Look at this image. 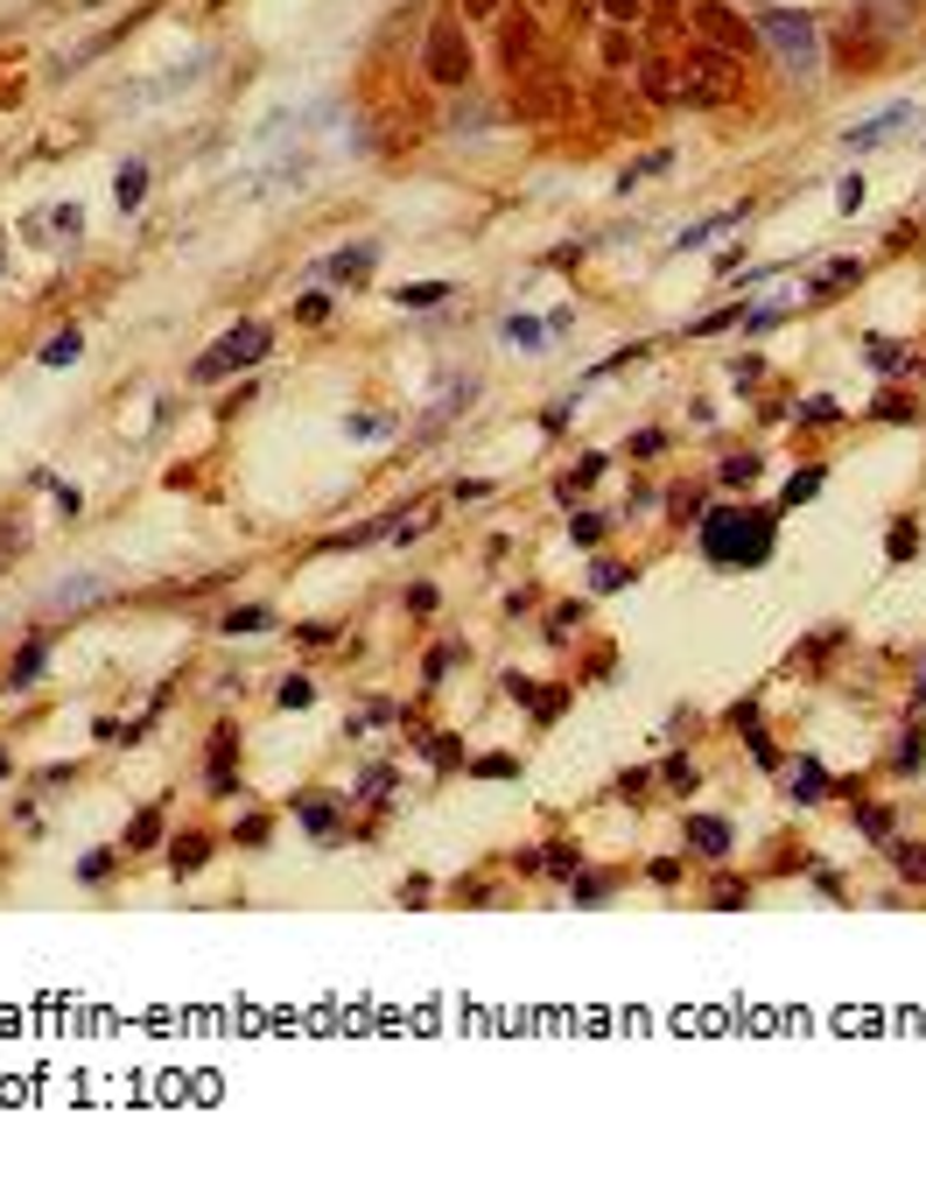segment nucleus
<instances>
[{"mask_svg":"<svg viewBox=\"0 0 926 1193\" xmlns=\"http://www.w3.org/2000/svg\"><path fill=\"white\" fill-rule=\"evenodd\" d=\"M849 281H857V267H849V260H836V267H828V275H821V288H815V295H842Z\"/></svg>","mask_w":926,"mask_h":1193,"instance_id":"obj_30","label":"nucleus"},{"mask_svg":"<svg viewBox=\"0 0 926 1193\" xmlns=\"http://www.w3.org/2000/svg\"><path fill=\"white\" fill-rule=\"evenodd\" d=\"M590 477H604V456H583V464H575V477H569V485H562V492H575V485H590Z\"/></svg>","mask_w":926,"mask_h":1193,"instance_id":"obj_38","label":"nucleus"},{"mask_svg":"<svg viewBox=\"0 0 926 1193\" xmlns=\"http://www.w3.org/2000/svg\"><path fill=\"white\" fill-rule=\"evenodd\" d=\"M905 120H913V106H892V112H877L871 127H849V141H857V148H871V141H884V133L905 127Z\"/></svg>","mask_w":926,"mask_h":1193,"instance_id":"obj_20","label":"nucleus"},{"mask_svg":"<svg viewBox=\"0 0 926 1193\" xmlns=\"http://www.w3.org/2000/svg\"><path fill=\"white\" fill-rule=\"evenodd\" d=\"M575 863H583V857H575V850H569V842H554V850H548V871H562V878H575Z\"/></svg>","mask_w":926,"mask_h":1193,"instance_id":"obj_36","label":"nucleus"},{"mask_svg":"<svg viewBox=\"0 0 926 1193\" xmlns=\"http://www.w3.org/2000/svg\"><path fill=\"white\" fill-rule=\"evenodd\" d=\"M450 295V281H414V288H394V302H408V310H429V302Z\"/></svg>","mask_w":926,"mask_h":1193,"instance_id":"obj_24","label":"nucleus"},{"mask_svg":"<svg viewBox=\"0 0 926 1193\" xmlns=\"http://www.w3.org/2000/svg\"><path fill=\"white\" fill-rule=\"evenodd\" d=\"M373 260H379V246H344V254H331V260H316V267H309V281H331V288H344V281L373 275Z\"/></svg>","mask_w":926,"mask_h":1193,"instance_id":"obj_8","label":"nucleus"},{"mask_svg":"<svg viewBox=\"0 0 926 1193\" xmlns=\"http://www.w3.org/2000/svg\"><path fill=\"white\" fill-rule=\"evenodd\" d=\"M218 625L225 632H267V625H274V611H267V604H232Z\"/></svg>","mask_w":926,"mask_h":1193,"instance_id":"obj_22","label":"nucleus"},{"mask_svg":"<svg viewBox=\"0 0 926 1193\" xmlns=\"http://www.w3.org/2000/svg\"><path fill=\"white\" fill-rule=\"evenodd\" d=\"M688 842L702 857H730V821H717V815H688Z\"/></svg>","mask_w":926,"mask_h":1193,"instance_id":"obj_14","label":"nucleus"},{"mask_svg":"<svg viewBox=\"0 0 926 1193\" xmlns=\"http://www.w3.org/2000/svg\"><path fill=\"white\" fill-rule=\"evenodd\" d=\"M723 477H730V485H751V477H758V456H730Z\"/></svg>","mask_w":926,"mask_h":1193,"instance_id":"obj_34","label":"nucleus"},{"mask_svg":"<svg viewBox=\"0 0 926 1193\" xmlns=\"http://www.w3.org/2000/svg\"><path fill=\"white\" fill-rule=\"evenodd\" d=\"M450 667H456V646H435V653H429V681H442Z\"/></svg>","mask_w":926,"mask_h":1193,"instance_id":"obj_39","label":"nucleus"},{"mask_svg":"<svg viewBox=\"0 0 926 1193\" xmlns=\"http://www.w3.org/2000/svg\"><path fill=\"white\" fill-rule=\"evenodd\" d=\"M267 337L260 323H239V331H225V344H211V352L190 365V379H197V387H211V379H225V373H239V365H260L267 358Z\"/></svg>","mask_w":926,"mask_h":1193,"instance_id":"obj_4","label":"nucleus"},{"mask_svg":"<svg viewBox=\"0 0 926 1193\" xmlns=\"http://www.w3.org/2000/svg\"><path fill=\"white\" fill-rule=\"evenodd\" d=\"M604 64H611V71L639 64V56H632V35H625V29H611V35H604Z\"/></svg>","mask_w":926,"mask_h":1193,"instance_id":"obj_25","label":"nucleus"},{"mask_svg":"<svg viewBox=\"0 0 926 1193\" xmlns=\"http://www.w3.org/2000/svg\"><path fill=\"white\" fill-rule=\"evenodd\" d=\"M730 225H744V211H723V218H702V225H688V233L674 239V246H681V254H688V246H709L717 233H730Z\"/></svg>","mask_w":926,"mask_h":1193,"instance_id":"obj_21","label":"nucleus"},{"mask_svg":"<svg viewBox=\"0 0 926 1193\" xmlns=\"http://www.w3.org/2000/svg\"><path fill=\"white\" fill-rule=\"evenodd\" d=\"M815 492H821V471H800V477H794V485H786V498H779V506H786V513H794V506H800V498H815Z\"/></svg>","mask_w":926,"mask_h":1193,"instance_id":"obj_26","label":"nucleus"},{"mask_svg":"<svg viewBox=\"0 0 926 1193\" xmlns=\"http://www.w3.org/2000/svg\"><path fill=\"white\" fill-rule=\"evenodd\" d=\"M534 50H540V35H534V22H527V14H519V22H506V29H498V64H506V71H513V78H519V71H527V64H534Z\"/></svg>","mask_w":926,"mask_h":1193,"instance_id":"obj_10","label":"nucleus"},{"mask_svg":"<svg viewBox=\"0 0 926 1193\" xmlns=\"http://www.w3.org/2000/svg\"><path fill=\"white\" fill-rule=\"evenodd\" d=\"M43 660H50V632H35V640H22V653H14V667L0 675V688H8V696L35 688V681H43Z\"/></svg>","mask_w":926,"mask_h":1193,"instance_id":"obj_9","label":"nucleus"},{"mask_svg":"<svg viewBox=\"0 0 926 1193\" xmlns=\"http://www.w3.org/2000/svg\"><path fill=\"white\" fill-rule=\"evenodd\" d=\"M660 450H667L660 429H639V436H632V456H639V464H646V456H660Z\"/></svg>","mask_w":926,"mask_h":1193,"instance_id":"obj_33","label":"nucleus"},{"mask_svg":"<svg viewBox=\"0 0 926 1193\" xmlns=\"http://www.w3.org/2000/svg\"><path fill=\"white\" fill-rule=\"evenodd\" d=\"M786 794H794V800H821V794H828L821 765H815V759H800V765H794V786H786Z\"/></svg>","mask_w":926,"mask_h":1193,"instance_id":"obj_23","label":"nucleus"},{"mask_svg":"<svg viewBox=\"0 0 926 1193\" xmlns=\"http://www.w3.org/2000/svg\"><path fill=\"white\" fill-rule=\"evenodd\" d=\"M463 14H471V22H485V14H498V0H463Z\"/></svg>","mask_w":926,"mask_h":1193,"instance_id":"obj_43","label":"nucleus"},{"mask_svg":"<svg viewBox=\"0 0 926 1193\" xmlns=\"http://www.w3.org/2000/svg\"><path fill=\"white\" fill-rule=\"evenodd\" d=\"M919 702H926V681H919Z\"/></svg>","mask_w":926,"mask_h":1193,"instance_id":"obj_46","label":"nucleus"},{"mask_svg":"<svg viewBox=\"0 0 926 1193\" xmlns=\"http://www.w3.org/2000/svg\"><path fill=\"white\" fill-rule=\"evenodd\" d=\"M8 773H14V759H8V752H0V780H8Z\"/></svg>","mask_w":926,"mask_h":1193,"instance_id":"obj_45","label":"nucleus"},{"mask_svg":"<svg viewBox=\"0 0 926 1193\" xmlns=\"http://www.w3.org/2000/svg\"><path fill=\"white\" fill-rule=\"evenodd\" d=\"M77 358H85V331H56V337L43 344V365H50V373H56V365H77Z\"/></svg>","mask_w":926,"mask_h":1193,"instance_id":"obj_19","label":"nucleus"},{"mask_svg":"<svg viewBox=\"0 0 926 1193\" xmlns=\"http://www.w3.org/2000/svg\"><path fill=\"white\" fill-rule=\"evenodd\" d=\"M667 786H674V794H688V786H694V765H688V759H667Z\"/></svg>","mask_w":926,"mask_h":1193,"instance_id":"obj_35","label":"nucleus"},{"mask_svg":"<svg viewBox=\"0 0 926 1193\" xmlns=\"http://www.w3.org/2000/svg\"><path fill=\"white\" fill-rule=\"evenodd\" d=\"M309 702H316V681H302V675L281 681V709H309Z\"/></svg>","mask_w":926,"mask_h":1193,"instance_id":"obj_28","label":"nucleus"},{"mask_svg":"<svg viewBox=\"0 0 926 1193\" xmlns=\"http://www.w3.org/2000/svg\"><path fill=\"white\" fill-rule=\"evenodd\" d=\"M506 344H519V352H540V344H548V323L540 316H506V331H498Z\"/></svg>","mask_w":926,"mask_h":1193,"instance_id":"obj_18","label":"nucleus"},{"mask_svg":"<svg viewBox=\"0 0 926 1193\" xmlns=\"http://www.w3.org/2000/svg\"><path fill=\"white\" fill-rule=\"evenodd\" d=\"M694 29H702V43H717V50H730V56H744L751 43H758V29H744V14L717 8V0H702V8H694Z\"/></svg>","mask_w":926,"mask_h":1193,"instance_id":"obj_6","label":"nucleus"},{"mask_svg":"<svg viewBox=\"0 0 926 1193\" xmlns=\"http://www.w3.org/2000/svg\"><path fill=\"white\" fill-rule=\"evenodd\" d=\"M204 863H211V836H197V829H190V836H176V842H169V871H176V878L204 871Z\"/></svg>","mask_w":926,"mask_h":1193,"instance_id":"obj_15","label":"nucleus"},{"mask_svg":"<svg viewBox=\"0 0 926 1193\" xmlns=\"http://www.w3.org/2000/svg\"><path fill=\"white\" fill-rule=\"evenodd\" d=\"M112 857H120V850H91L85 863H77V878H85V884H99V878L112 871Z\"/></svg>","mask_w":926,"mask_h":1193,"instance_id":"obj_31","label":"nucleus"},{"mask_svg":"<svg viewBox=\"0 0 926 1193\" xmlns=\"http://www.w3.org/2000/svg\"><path fill=\"white\" fill-rule=\"evenodd\" d=\"M674 71H681V106H688V112L737 99V56H730V50H717V43H694V50H688Z\"/></svg>","mask_w":926,"mask_h":1193,"instance_id":"obj_2","label":"nucleus"},{"mask_svg":"<svg viewBox=\"0 0 926 1193\" xmlns=\"http://www.w3.org/2000/svg\"><path fill=\"white\" fill-rule=\"evenodd\" d=\"M50 225H56V239H77V225H85V211H77V204H56V211H50Z\"/></svg>","mask_w":926,"mask_h":1193,"instance_id":"obj_29","label":"nucleus"},{"mask_svg":"<svg viewBox=\"0 0 926 1193\" xmlns=\"http://www.w3.org/2000/svg\"><path fill=\"white\" fill-rule=\"evenodd\" d=\"M106 590H112L106 576H64V583H56V590L43 596V604H50V611H85V604H99Z\"/></svg>","mask_w":926,"mask_h":1193,"instance_id":"obj_11","label":"nucleus"},{"mask_svg":"<svg viewBox=\"0 0 926 1193\" xmlns=\"http://www.w3.org/2000/svg\"><path fill=\"white\" fill-rule=\"evenodd\" d=\"M471 773H477V780H513V773H519V759H506V752H492V759H477V765H471Z\"/></svg>","mask_w":926,"mask_h":1193,"instance_id":"obj_27","label":"nucleus"},{"mask_svg":"<svg viewBox=\"0 0 926 1193\" xmlns=\"http://www.w3.org/2000/svg\"><path fill=\"white\" fill-rule=\"evenodd\" d=\"M421 71H429L435 85H471V43H463L456 14H442V22L429 29V56H421Z\"/></svg>","mask_w":926,"mask_h":1193,"instance_id":"obj_5","label":"nucleus"},{"mask_svg":"<svg viewBox=\"0 0 926 1193\" xmlns=\"http://www.w3.org/2000/svg\"><path fill=\"white\" fill-rule=\"evenodd\" d=\"M569 534H575V541H596V534H604V519H596V513H575Z\"/></svg>","mask_w":926,"mask_h":1193,"instance_id":"obj_37","label":"nucleus"},{"mask_svg":"<svg viewBox=\"0 0 926 1193\" xmlns=\"http://www.w3.org/2000/svg\"><path fill=\"white\" fill-rule=\"evenodd\" d=\"M758 43H772V50H779V64L800 71V78L821 64L815 22H807V14H794V8H765V14H758Z\"/></svg>","mask_w":926,"mask_h":1193,"instance_id":"obj_3","label":"nucleus"},{"mask_svg":"<svg viewBox=\"0 0 926 1193\" xmlns=\"http://www.w3.org/2000/svg\"><path fill=\"white\" fill-rule=\"evenodd\" d=\"M702 555L717 569H758V562H772V513H744V506L709 513Z\"/></svg>","mask_w":926,"mask_h":1193,"instance_id":"obj_1","label":"nucleus"},{"mask_svg":"<svg viewBox=\"0 0 926 1193\" xmlns=\"http://www.w3.org/2000/svg\"><path fill=\"white\" fill-rule=\"evenodd\" d=\"M0 260H8V254H0Z\"/></svg>","mask_w":926,"mask_h":1193,"instance_id":"obj_47","label":"nucleus"},{"mask_svg":"<svg viewBox=\"0 0 926 1193\" xmlns=\"http://www.w3.org/2000/svg\"><path fill=\"white\" fill-rule=\"evenodd\" d=\"M295 815H302V829L323 842V850H337L344 842V821H337V807H323V800H295Z\"/></svg>","mask_w":926,"mask_h":1193,"instance_id":"obj_12","label":"nucleus"},{"mask_svg":"<svg viewBox=\"0 0 926 1193\" xmlns=\"http://www.w3.org/2000/svg\"><path fill=\"white\" fill-rule=\"evenodd\" d=\"M836 197H842V211H857V204H863V176H842Z\"/></svg>","mask_w":926,"mask_h":1193,"instance_id":"obj_42","label":"nucleus"},{"mask_svg":"<svg viewBox=\"0 0 926 1193\" xmlns=\"http://www.w3.org/2000/svg\"><path fill=\"white\" fill-rule=\"evenodd\" d=\"M154 842H162V807H141V815L127 821V842H120V850H154Z\"/></svg>","mask_w":926,"mask_h":1193,"instance_id":"obj_17","label":"nucleus"},{"mask_svg":"<svg viewBox=\"0 0 926 1193\" xmlns=\"http://www.w3.org/2000/svg\"><path fill=\"white\" fill-rule=\"evenodd\" d=\"M232 759H239V730H218V738H211V752H204V794H218V800L239 794V773H232Z\"/></svg>","mask_w":926,"mask_h":1193,"instance_id":"obj_7","label":"nucleus"},{"mask_svg":"<svg viewBox=\"0 0 926 1193\" xmlns=\"http://www.w3.org/2000/svg\"><path fill=\"white\" fill-rule=\"evenodd\" d=\"M871 365H877V373H898L905 352H898V344H884V337H871Z\"/></svg>","mask_w":926,"mask_h":1193,"instance_id":"obj_32","label":"nucleus"},{"mask_svg":"<svg viewBox=\"0 0 926 1193\" xmlns=\"http://www.w3.org/2000/svg\"><path fill=\"white\" fill-rule=\"evenodd\" d=\"M112 204H120V211H141V204H148V169H141V162H127L120 176H112Z\"/></svg>","mask_w":926,"mask_h":1193,"instance_id":"obj_16","label":"nucleus"},{"mask_svg":"<svg viewBox=\"0 0 926 1193\" xmlns=\"http://www.w3.org/2000/svg\"><path fill=\"white\" fill-rule=\"evenodd\" d=\"M898 863H905L913 878H926V850H913V842H898Z\"/></svg>","mask_w":926,"mask_h":1193,"instance_id":"obj_41","label":"nucleus"},{"mask_svg":"<svg viewBox=\"0 0 926 1193\" xmlns=\"http://www.w3.org/2000/svg\"><path fill=\"white\" fill-rule=\"evenodd\" d=\"M596 8H604V14H611V22H617V29H625V22H632V14H639V0H596Z\"/></svg>","mask_w":926,"mask_h":1193,"instance_id":"obj_40","label":"nucleus"},{"mask_svg":"<svg viewBox=\"0 0 926 1193\" xmlns=\"http://www.w3.org/2000/svg\"><path fill=\"white\" fill-rule=\"evenodd\" d=\"M569 14H575V22H590V14H596V0H569Z\"/></svg>","mask_w":926,"mask_h":1193,"instance_id":"obj_44","label":"nucleus"},{"mask_svg":"<svg viewBox=\"0 0 926 1193\" xmlns=\"http://www.w3.org/2000/svg\"><path fill=\"white\" fill-rule=\"evenodd\" d=\"M639 85H646V99H660V106L681 99V71H674L667 56H646V64H639Z\"/></svg>","mask_w":926,"mask_h":1193,"instance_id":"obj_13","label":"nucleus"}]
</instances>
